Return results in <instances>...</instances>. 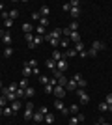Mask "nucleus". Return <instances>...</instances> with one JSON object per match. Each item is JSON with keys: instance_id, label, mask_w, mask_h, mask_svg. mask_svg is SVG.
Returning a JSON list of instances; mask_svg holds the SVG:
<instances>
[{"instance_id": "39448f33", "label": "nucleus", "mask_w": 112, "mask_h": 125, "mask_svg": "<svg viewBox=\"0 0 112 125\" xmlns=\"http://www.w3.org/2000/svg\"><path fill=\"white\" fill-rule=\"evenodd\" d=\"M32 116H34V104L26 103V106H24V120H30Z\"/></svg>"}, {"instance_id": "5fc2aeb1", "label": "nucleus", "mask_w": 112, "mask_h": 125, "mask_svg": "<svg viewBox=\"0 0 112 125\" xmlns=\"http://www.w3.org/2000/svg\"><path fill=\"white\" fill-rule=\"evenodd\" d=\"M0 116H4V108L2 106H0Z\"/></svg>"}, {"instance_id": "bb28decb", "label": "nucleus", "mask_w": 112, "mask_h": 125, "mask_svg": "<svg viewBox=\"0 0 112 125\" xmlns=\"http://www.w3.org/2000/svg\"><path fill=\"white\" fill-rule=\"evenodd\" d=\"M26 65H28V67H32V69H36V67H37V60H36V58L28 60V62H26Z\"/></svg>"}, {"instance_id": "f704fd0d", "label": "nucleus", "mask_w": 112, "mask_h": 125, "mask_svg": "<svg viewBox=\"0 0 112 125\" xmlns=\"http://www.w3.org/2000/svg\"><path fill=\"white\" fill-rule=\"evenodd\" d=\"M8 103H10V101L6 99V97H2V95H0V106H2V108H6V106H8Z\"/></svg>"}, {"instance_id": "aec40b11", "label": "nucleus", "mask_w": 112, "mask_h": 125, "mask_svg": "<svg viewBox=\"0 0 112 125\" xmlns=\"http://www.w3.org/2000/svg\"><path fill=\"white\" fill-rule=\"evenodd\" d=\"M67 80H69V78L65 77V75H62V77L58 78V86H62V88H65V84H67Z\"/></svg>"}, {"instance_id": "e433bc0d", "label": "nucleus", "mask_w": 112, "mask_h": 125, "mask_svg": "<svg viewBox=\"0 0 112 125\" xmlns=\"http://www.w3.org/2000/svg\"><path fill=\"white\" fill-rule=\"evenodd\" d=\"M39 26H45V28L49 26V19H47V17H41V21H39Z\"/></svg>"}, {"instance_id": "c9c22d12", "label": "nucleus", "mask_w": 112, "mask_h": 125, "mask_svg": "<svg viewBox=\"0 0 112 125\" xmlns=\"http://www.w3.org/2000/svg\"><path fill=\"white\" fill-rule=\"evenodd\" d=\"M45 121H47V123H54V116L51 114V112H49V114L45 116Z\"/></svg>"}, {"instance_id": "a18cd8bd", "label": "nucleus", "mask_w": 112, "mask_h": 125, "mask_svg": "<svg viewBox=\"0 0 112 125\" xmlns=\"http://www.w3.org/2000/svg\"><path fill=\"white\" fill-rule=\"evenodd\" d=\"M4 24H6V28H11V26H13V21H11V19H6Z\"/></svg>"}, {"instance_id": "ddd939ff", "label": "nucleus", "mask_w": 112, "mask_h": 125, "mask_svg": "<svg viewBox=\"0 0 112 125\" xmlns=\"http://www.w3.org/2000/svg\"><path fill=\"white\" fill-rule=\"evenodd\" d=\"M2 41H4L6 45L10 47V45H11V32H4V36H2Z\"/></svg>"}, {"instance_id": "f257e3e1", "label": "nucleus", "mask_w": 112, "mask_h": 125, "mask_svg": "<svg viewBox=\"0 0 112 125\" xmlns=\"http://www.w3.org/2000/svg\"><path fill=\"white\" fill-rule=\"evenodd\" d=\"M60 36H62V28H54L52 32H47V36H45V39H47L51 45H52L54 49L60 45Z\"/></svg>"}, {"instance_id": "cd10ccee", "label": "nucleus", "mask_w": 112, "mask_h": 125, "mask_svg": "<svg viewBox=\"0 0 112 125\" xmlns=\"http://www.w3.org/2000/svg\"><path fill=\"white\" fill-rule=\"evenodd\" d=\"M2 54H4V58H10L11 54H13V49H11V47H6V49H4V52H2Z\"/></svg>"}, {"instance_id": "4c0bfd02", "label": "nucleus", "mask_w": 112, "mask_h": 125, "mask_svg": "<svg viewBox=\"0 0 112 125\" xmlns=\"http://www.w3.org/2000/svg\"><path fill=\"white\" fill-rule=\"evenodd\" d=\"M54 92V86L52 84H47V86H45V94H52Z\"/></svg>"}, {"instance_id": "4be33fe9", "label": "nucleus", "mask_w": 112, "mask_h": 125, "mask_svg": "<svg viewBox=\"0 0 112 125\" xmlns=\"http://www.w3.org/2000/svg\"><path fill=\"white\" fill-rule=\"evenodd\" d=\"M67 110L71 112V116H77V114H79V104H71Z\"/></svg>"}, {"instance_id": "f8f14e48", "label": "nucleus", "mask_w": 112, "mask_h": 125, "mask_svg": "<svg viewBox=\"0 0 112 125\" xmlns=\"http://www.w3.org/2000/svg\"><path fill=\"white\" fill-rule=\"evenodd\" d=\"M67 39H71L73 43H79V41H80V34H79V32H71Z\"/></svg>"}, {"instance_id": "864d4df0", "label": "nucleus", "mask_w": 112, "mask_h": 125, "mask_svg": "<svg viewBox=\"0 0 112 125\" xmlns=\"http://www.w3.org/2000/svg\"><path fill=\"white\" fill-rule=\"evenodd\" d=\"M99 123H101V125H110V123H108V121H105V120H103V118H101V120H99Z\"/></svg>"}, {"instance_id": "ea45409f", "label": "nucleus", "mask_w": 112, "mask_h": 125, "mask_svg": "<svg viewBox=\"0 0 112 125\" xmlns=\"http://www.w3.org/2000/svg\"><path fill=\"white\" fill-rule=\"evenodd\" d=\"M62 75H64V73H62V71H58V69H54V71H52V77L56 78V80H58V78L62 77Z\"/></svg>"}, {"instance_id": "7ed1b4c3", "label": "nucleus", "mask_w": 112, "mask_h": 125, "mask_svg": "<svg viewBox=\"0 0 112 125\" xmlns=\"http://www.w3.org/2000/svg\"><path fill=\"white\" fill-rule=\"evenodd\" d=\"M73 80L77 82V86H79V88H82V90H84V88H86V84H88V82L84 80V77H82L80 73H75V75H73Z\"/></svg>"}, {"instance_id": "de8ad7c7", "label": "nucleus", "mask_w": 112, "mask_h": 125, "mask_svg": "<svg viewBox=\"0 0 112 125\" xmlns=\"http://www.w3.org/2000/svg\"><path fill=\"white\" fill-rule=\"evenodd\" d=\"M88 56H90V58H95V56H97V52L93 51V49H90V51H88Z\"/></svg>"}, {"instance_id": "49530a36", "label": "nucleus", "mask_w": 112, "mask_h": 125, "mask_svg": "<svg viewBox=\"0 0 112 125\" xmlns=\"http://www.w3.org/2000/svg\"><path fill=\"white\" fill-rule=\"evenodd\" d=\"M62 34H64L65 37H69V34H71V30L69 28H62Z\"/></svg>"}, {"instance_id": "c85d7f7f", "label": "nucleus", "mask_w": 112, "mask_h": 125, "mask_svg": "<svg viewBox=\"0 0 112 125\" xmlns=\"http://www.w3.org/2000/svg\"><path fill=\"white\" fill-rule=\"evenodd\" d=\"M80 120H79V116H71L69 118V125H79Z\"/></svg>"}, {"instance_id": "9d476101", "label": "nucleus", "mask_w": 112, "mask_h": 125, "mask_svg": "<svg viewBox=\"0 0 112 125\" xmlns=\"http://www.w3.org/2000/svg\"><path fill=\"white\" fill-rule=\"evenodd\" d=\"M32 120H34V123H41V121H45V116L37 110V112H34V116H32Z\"/></svg>"}, {"instance_id": "09e8293b", "label": "nucleus", "mask_w": 112, "mask_h": 125, "mask_svg": "<svg viewBox=\"0 0 112 125\" xmlns=\"http://www.w3.org/2000/svg\"><path fill=\"white\" fill-rule=\"evenodd\" d=\"M39 112H41L43 116H47V114H49V108H47V106H41V108H39Z\"/></svg>"}, {"instance_id": "603ef678", "label": "nucleus", "mask_w": 112, "mask_h": 125, "mask_svg": "<svg viewBox=\"0 0 112 125\" xmlns=\"http://www.w3.org/2000/svg\"><path fill=\"white\" fill-rule=\"evenodd\" d=\"M79 56H80V58H86V56H88V51H82V52H79Z\"/></svg>"}, {"instance_id": "7c9ffc66", "label": "nucleus", "mask_w": 112, "mask_h": 125, "mask_svg": "<svg viewBox=\"0 0 112 125\" xmlns=\"http://www.w3.org/2000/svg\"><path fill=\"white\" fill-rule=\"evenodd\" d=\"M75 51H77V52H82V51H84V43H82V41L75 43Z\"/></svg>"}, {"instance_id": "79ce46f5", "label": "nucleus", "mask_w": 112, "mask_h": 125, "mask_svg": "<svg viewBox=\"0 0 112 125\" xmlns=\"http://www.w3.org/2000/svg\"><path fill=\"white\" fill-rule=\"evenodd\" d=\"M105 103H107L108 106L112 104V94H107V97H105Z\"/></svg>"}, {"instance_id": "bf43d9fd", "label": "nucleus", "mask_w": 112, "mask_h": 125, "mask_svg": "<svg viewBox=\"0 0 112 125\" xmlns=\"http://www.w3.org/2000/svg\"><path fill=\"white\" fill-rule=\"evenodd\" d=\"M34 125H39V123H34Z\"/></svg>"}, {"instance_id": "412c9836", "label": "nucleus", "mask_w": 112, "mask_h": 125, "mask_svg": "<svg viewBox=\"0 0 112 125\" xmlns=\"http://www.w3.org/2000/svg\"><path fill=\"white\" fill-rule=\"evenodd\" d=\"M71 17H73V19H79L80 17V8H71Z\"/></svg>"}, {"instance_id": "2eb2a0df", "label": "nucleus", "mask_w": 112, "mask_h": 125, "mask_svg": "<svg viewBox=\"0 0 112 125\" xmlns=\"http://www.w3.org/2000/svg\"><path fill=\"white\" fill-rule=\"evenodd\" d=\"M10 106H11V110H13V112H19V110H21V101H19V99L13 101V103H10Z\"/></svg>"}, {"instance_id": "473e14b6", "label": "nucleus", "mask_w": 112, "mask_h": 125, "mask_svg": "<svg viewBox=\"0 0 112 125\" xmlns=\"http://www.w3.org/2000/svg\"><path fill=\"white\" fill-rule=\"evenodd\" d=\"M19 88H22V90H26V88H28V78H22L21 82H19Z\"/></svg>"}, {"instance_id": "20e7f679", "label": "nucleus", "mask_w": 112, "mask_h": 125, "mask_svg": "<svg viewBox=\"0 0 112 125\" xmlns=\"http://www.w3.org/2000/svg\"><path fill=\"white\" fill-rule=\"evenodd\" d=\"M54 108H56V110H60V112H62V114H65V116L69 114V110H67V108L64 106L62 99H54Z\"/></svg>"}, {"instance_id": "13d9d810", "label": "nucleus", "mask_w": 112, "mask_h": 125, "mask_svg": "<svg viewBox=\"0 0 112 125\" xmlns=\"http://www.w3.org/2000/svg\"><path fill=\"white\" fill-rule=\"evenodd\" d=\"M93 125H101V123H99V121H95V123H93Z\"/></svg>"}, {"instance_id": "4d7b16f0", "label": "nucleus", "mask_w": 112, "mask_h": 125, "mask_svg": "<svg viewBox=\"0 0 112 125\" xmlns=\"http://www.w3.org/2000/svg\"><path fill=\"white\" fill-rule=\"evenodd\" d=\"M2 88H4V86H2V82H0V92H2Z\"/></svg>"}, {"instance_id": "6ab92c4d", "label": "nucleus", "mask_w": 112, "mask_h": 125, "mask_svg": "<svg viewBox=\"0 0 112 125\" xmlns=\"http://www.w3.org/2000/svg\"><path fill=\"white\" fill-rule=\"evenodd\" d=\"M32 24H30V22H24V24H22V32H24V34H32Z\"/></svg>"}, {"instance_id": "f03ea898", "label": "nucleus", "mask_w": 112, "mask_h": 125, "mask_svg": "<svg viewBox=\"0 0 112 125\" xmlns=\"http://www.w3.org/2000/svg\"><path fill=\"white\" fill-rule=\"evenodd\" d=\"M77 95H79V101H80V104H88L90 103V95L86 94L82 88H79L77 90Z\"/></svg>"}, {"instance_id": "b1692460", "label": "nucleus", "mask_w": 112, "mask_h": 125, "mask_svg": "<svg viewBox=\"0 0 112 125\" xmlns=\"http://www.w3.org/2000/svg\"><path fill=\"white\" fill-rule=\"evenodd\" d=\"M36 32L39 34V36H43V37L47 36V28H45V26H37V28H36Z\"/></svg>"}, {"instance_id": "c03bdc74", "label": "nucleus", "mask_w": 112, "mask_h": 125, "mask_svg": "<svg viewBox=\"0 0 112 125\" xmlns=\"http://www.w3.org/2000/svg\"><path fill=\"white\" fill-rule=\"evenodd\" d=\"M99 110H101V112H103V110H108V104L105 103V101H103V103H99Z\"/></svg>"}, {"instance_id": "a211bd4d", "label": "nucleus", "mask_w": 112, "mask_h": 125, "mask_svg": "<svg viewBox=\"0 0 112 125\" xmlns=\"http://www.w3.org/2000/svg\"><path fill=\"white\" fill-rule=\"evenodd\" d=\"M51 58H52L54 62H60L64 56H62V52H60V51H52V56H51Z\"/></svg>"}, {"instance_id": "3c124183", "label": "nucleus", "mask_w": 112, "mask_h": 125, "mask_svg": "<svg viewBox=\"0 0 112 125\" xmlns=\"http://www.w3.org/2000/svg\"><path fill=\"white\" fill-rule=\"evenodd\" d=\"M62 10H64V11H71V6H69V2H67V4H64V6H62Z\"/></svg>"}, {"instance_id": "a19ab883", "label": "nucleus", "mask_w": 112, "mask_h": 125, "mask_svg": "<svg viewBox=\"0 0 112 125\" xmlns=\"http://www.w3.org/2000/svg\"><path fill=\"white\" fill-rule=\"evenodd\" d=\"M41 41H43V36H36V37H34V45H36V47H37Z\"/></svg>"}, {"instance_id": "4468645a", "label": "nucleus", "mask_w": 112, "mask_h": 125, "mask_svg": "<svg viewBox=\"0 0 112 125\" xmlns=\"http://www.w3.org/2000/svg\"><path fill=\"white\" fill-rule=\"evenodd\" d=\"M45 67H47V69H51V71H54V69H56V62H54L52 58H49L47 62H45Z\"/></svg>"}, {"instance_id": "1a4fd4ad", "label": "nucleus", "mask_w": 112, "mask_h": 125, "mask_svg": "<svg viewBox=\"0 0 112 125\" xmlns=\"http://www.w3.org/2000/svg\"><path fill=\"white\" fill-rule=\"evenodd\" d=\"M56 69H58V71H62V73H64L65 69H67V60H64V58H62L60 62H56Z\"/></svg>"}, {"instance_id": "58836bf2", "label": "nucleus", "mask_w": 112, "mask_h": 125, "mask_svg": "<svg viewBox=\"0 0 112 125\" xmlns=\"http://www.w3.org/2000/svg\"><path fill=\"white\" fill-rule=\"evenodd\" d=\"M15 95H17V99H19V97H24V90H22V88H17Z\"/></svg>"}, {"instance_id": "f3484780", "label": "nucleus", "mask_w": 112, "mask_h": 125, "mask_svg": "<svg viewBox=\"0 0 112 125\" xmlns=\"http://www.w3.org/2000/svg\"><path fill=\"white\" fill-rule=\"evenodd\" d=\"M30 75H32V67H28L26 63H24V67H22V77H24V78H28Z\"/></svg>"}, {"instance_id": "37998d69", "label": "nucleus", "mask_w": 112, "mask_h": 125, "mask_svg": "<svg viewBox=\"0 0 112 125\" xmlns=\"http://www.w3.org/2000/svg\"><path fill=\"white\" fill-rule=\"evenodd\" d=\"M69 6H71V8H80V2H79V0H71Z\"/></svg>"}, {"instance_id": "0eeeda50", "label": "nucleus", "mask_w": 112, "mask_h": 125, "mask_svg": "<svg viewBox=\"0 0 112 125\" xmlns=\"http://www.w3.org/2000/svg\"><path fill=\"white\" fill-rule=\"evenodd\" d=\"M77 90H79L77 82H75L73 78H69V80H67V84H65V92H77Z\"/></svg>"}, {"instance_id": "2f4dec72", "label": "nucleus", "mask_w": 112, "mask_h": 125, "mask_svg": "<svg viewBox=\"0 0 112 125\" xmlns=\"http://www.w3.org/2000/svg\"><path fill=\"white\" fill-rule=\"evenodd\" d=\"M39 82H41L43 86H47V84H49V77H47V75H39Z\"/></svg>"}, {"instance_id": "393cba45", "label": "nucleus", "mask_w": 112, "mask_h": 125, "mask_svg": "<svg viewBox=\"0 0 112 125\" xmlns=\"http://www.w3.org/2000/svg\"><path fill=\"white\" fill-rule=\"evenodd\" d=\"M34 94H36V90H34V88H32V86H28V88H26V90H24V95H26V97H32V95H34Z\"/></svg>"}, {"instance_id": "423d86ee", "label": "nucleus", "mask_w": 112, "mask_h": 125, "mask_svg": "<svg viewBox=\"0 0 112 125\" xmlns=\"http://www.w3.org/2000/svg\"><path fill=\"white\" fill-rule=\"evenodd\" d=\"M54 95H56V99H64L65 97V88H62V86H54Z\"/></svg>"}, {"instance_id": "72a5a7b5", "label": "nucleus", "mask_w": 112, "mask_h": 125, "mask_svg": "<svg viewBox=\"0 0 112 125\" xmlns=\"http://www.w3.org/2000/svg\"><path fill=\"white\" fill-rule=\"evenodd\" d=\"M17 17H19V10H11L10 11V19L13 21V19H17Z\"/></svg>"}, {"instance_id": "a878e982", "label": "nucleus", "mask_w": 112, "mask_h": 125, "mask_svg": "<svg viewBox=\"0 0 112 125\" xmlns=\"http://www.w3.org/2000/svg\"><path fill=\"white\" fill-rule=\"evenodd\" d=\"M67 28H69L71 32H79V22H77V21H73L69 26H67Z\"/></svg>"}, {"instance_id": "6e6552de", "label": "nucleus", "mask_w": 112, "mask_h": 125, "mask_svg": "<svg viewBox=\"0 0 112 125\" xmlns=\"http://www.w3.org/2000/svg\"><path fill=\"white\" fill-rule=\"evenodd\" d=\"M79 52L75 51V49H65V52H62V56H64V60H69V58H73V56H77Z\"/></svg>"}, {"instance_id": "dca6fc26", "label": "nucleus", "mask_w": 112, "mask_h": 125, "mask_svg": "<svg viewBox=\"0 0 112 125\" xmlns=\"http://www.w3.org/2000/svg\"><path fill=\"white\" fill-rule=\"evenodd\" d=\"M49 13H51V10H49V6H41V11H39V17H47V19H49Z\"/></svg>"}, {"instance_id": "5701e85b", "label": "nucleus", "mask_w": 112, "mask_h": 125, "mask_svg": "<svg viewBox=\"0 0 112 125\" xmlns=\"http://www.w3.org/2000/svg\"><path fill=\"white\" fill-rule=\"evenodd\" d=\"M13 114H15V112H13V110H11V106H10V104H8V106H6V108H4V116H6V118H11V116H13Z\"/></svg>"}, {"instance_id": "c756f323", "label": "nucleus", "mask_w": 112, "mask_h": 125, "mask_svg": "<svg viewBox=\"0 0 112 125\" xmlns=\"http://www.w3.org/2000/svg\"><path fill=\"white\" fill-rule=\"evenodd\" d=\"M60 47H62V49H67V47H69V39H67V37L60 39Z\"/></svg>"}, {"instance_id": "8fccbe9b", "label": "nucleus", "mask_w": 112, "mask_h": 125, "mask_svg": "<svg viewBox=\"0 0 112 125\" xmlns=\"http://www.w3.org/2000/svg\"><path fill=\"white\" fill-rule=\"evenodd\" d=\"M32 19H34V21H39L41 17H39V13H37V11H34V13H32Z\"/></svg>"}, {"instance_id": "6e6d98bb", "label": "nucleus", "mask_w": 112, "mask_h": 125, "mask_svg": "<svg viewBox=\"0 0 112 125\" xmlns=\"http://www.w3.org/2000/svg\"><path fill=\"white\" fill-rule=\"evenodd\" d=\"M0 11H4V4H0Z\"/></svg>"}, {"instance_id": "9b49d317", "label": "nucleus", "mask_w": 112, "mask_h": 125, "mask_svg": "<svg viewBox=\"0 0 112 125\" xmlns=\"http://www.w3.org/2000/svg\"><path fill=\"white\" fill-rule=\"evenodd\" d=\"M105 47H107V45H105V43H103V41H93V43H92V49H93V51H95V52L103 51V49H105Z\"/></svg>"}]
</instances>
